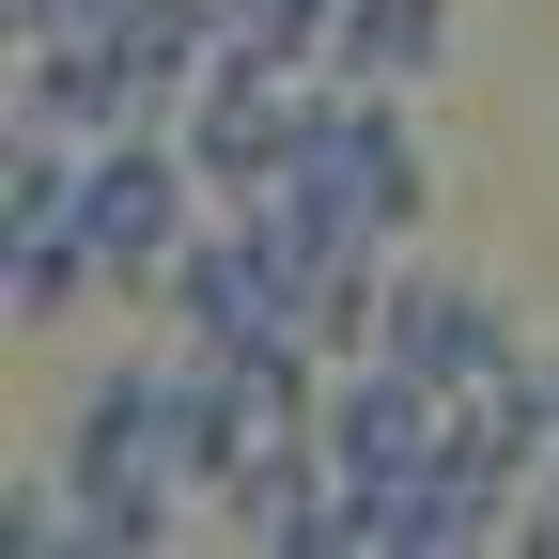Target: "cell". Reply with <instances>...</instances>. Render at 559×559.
Returning a JSON list of instances; mask_svg holds the SVG:
<instances>
[{
  "instance_id": "6da1fadb",
  "label": "cell",
  "mask_w": 559,
  "mask_h": 559,
  "mask_svg": "<svg viewBox=\"0 0 559 559\" xmlns=\"http://www.w3.org/2000/svg\"><path fill=\"white\" fill-rule=\"evenodd\" d=\"M218 62V0H109L79 47H16V109L62 140H124V124H171Z\"/></svg>"
},
{
  "instance_id": "7a4b0ae2",
  "label": "cell",
  "mask_w": 559,
  "mask_h": 559,
  "mask_svg": "<svg viewBox=\"0 0 559 559\" xmlns=\"http://www.w3.org/2000/svg\"><path fill=\"white\" fill-rule=\"evenodd\" d=\"M280 187L326 202L358 249H419V218H436V140H419L404 94L326 79V94H311V140H296V171H280Z\"/></svg>"
},
{
  "instance_id": "3957f363",
  "label": "cell",
  "mask_w": 559,
  "mask_h": 559,
  "mask_svg": "<svg viewBox=\"0 0 559 559\" xmlns=\"http://www.w3.org/2000/svg\"><path fill=\"white\" fill-rule=\"evenodd\" d=\"M156 311L202 358H311V280H296V249H280L249 202H218V218L187 234V264L156 280Z\"/></svg>"
},
{
  "instance_id": "277c9868",
  "label": "cell",
  "mask_w": 559,
  "mask_h": 559,
  "mask_svg": "<svg viewBox=\"0 0 559 559\" xmlns=\"http://www.w3.org/2000/svg\"><path fill=\"white\" fill-rule=\"evenodd\" d=\"M202 218H218V187H202V156H187L171 124H124V140L79 156V249L109 264V296H156Z\"/></svg>"
},
{
  "instance_id": "5b68a950",
  "label": "cell",
  "mask_w": 559,
  "mask_h": 559,
  "mask_svg": "<svg viewBox=\"0 0 559 559\" xmlns=\"http://www.w3.org/2000/svg\"><path fill=\"white\" fill-rule=\"evenodd\" d=\"M451 451V389H419L404 358H326V498H389Z\"/></svg>"
},
{
  "instance_id": "8992f818",
  "label": "cell",
  "mask_w": 559,
  "mask_h": 559,
  "mask_svg": "<svg viewBox=\"0 0 559 559\" xmlns=\"http://www.w3.org/2000/svg\"><path fill=\"white\" fill-rule=\"evenodd\" d=\"M373 358H404L419 389H481V373H513L528 342H513V311H498V280H451V264H389Z\"/></svg>"
},
{
  "instance_id": "52a82bcc",
  "label": "cell",
  "mask_w": 559,
  "mask_h": 559,
  "mask_svg": "<svg viewBox=\"0 0 559 559\" xmlns=\"http://www.w3.org/2000/svg\"><path fill=\"white\" fill-rule=\"evenodd\" d=\"M451 47H466L451 0H342L326 79H358V94H436V79H451Z\"/></svg>"
},
{
  "instance_id": "ba28073f",
  "label": "cell",
  "mask_w": 559,
  "mask_h": 559,
  "mask_svg": "<svg viewBox=\"0 0 559 559\" xmlns=\"http://www.w3.org/2000/svg\"><path fill=\"white\" fill-rule=\"evenodd\" d=\"M79 311H109V264L79 234H0V326H16V342H62Z\"/></svg>"
},
{
  "instance_id": "9c48e42d",
  "label": "cell",
  "mask_w": 559,
  "mask_h": 559,
  "mask_svg": "<svg viewBox=\"0 0 559 559\" xmlns=\"http://www.w3.org/2000/svg\"><path fill=\"white\" fill-rule=\"evenodd\" d=\"M342 0H218V47H264V62H326Z\"/></svg>"
},
{
  "instance_id": "30bf717a",
  "label": "cell",
  "mask_w": 559,
  "mask_h": 559,
  "mask_svg": "<svg viewBox=\"0 0 559 559\" xmlns=\"http://www.w3.org/2000/svg\"><path fill=\"white\" fill-rule=\"evenodd\" d=\"M0 16H16V47H79V32L109 16V0H0Z\"/></svg>"
}]
</instances>
